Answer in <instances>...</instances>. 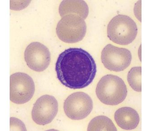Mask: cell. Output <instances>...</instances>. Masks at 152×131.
Returning a JSON list of instances; mask_svg holds the SVG:
<instances>
[{"instance_id": "1", "label": "cell", "mask_w": 152, "mask_h": 131, "mask_svg": "<svg viewBox=\"0 0 152 131\" xmlns=\"http://www.w3.org/2000/svg\"><path fill=\"white\" fill-rule=\"evenodd\" d=\"M58 80L69 88L81 89L95 77L96 66L92 55L82 48H70L59 55L55 65Z\"/></svg>"}, {"instance_id": "2", "label": "cell", "mask_w": 152, "mask_h": 131, "mask_svg": "<svg viewBox=\"0 0 152 131\" xmlns=\"http://www.w3.org/2000/svg\"><path fill=\"white\" fill-rule=\"evenodd\" d=\"M96 96L104 104L116 105L126 98L127 91L124 82L114 75L108 74L99 81L96 89Z\"/></svg>"}, {"instance_id": "3", "label": "cell", "mask_w": 152, "mask_h": 131, "mask_svg": "<svg viewBox=\"0 0 152 131\" xmlns=\"http://www.w3.org/2000/svg\"><path fill=\"white\" fill-rule=\"evenodd\" d=\"M138 29L132 18L119 15L112 18L107 27V35L113 43L120 45L131 43L137 37Z\"/></svg>"}, {"instance_id": "4", "label": "cell", "mask_w": 152, "mask_h": 131, "mask_svg": "<svg viewBox=\"0 0 152 131\" xmlns=\"http://www.w3.org/2000/svg\"><path fill=\"white\" fill-rule=\"evenodd\" d=\"M87 31L84 19L75 14L64 16L57 24L56 33L62 42L68 43H78L83 40Z\"/></svg>"}, {"instance_id": "5", "label": "cell", "mask_w": 152, "mask_h": 131, "mask_svg": "<svg viewBox=\"0 0 152 131\" xmlns=\"http://www.w3.org/2000/svg\"><path fill=\"white\" fill-rule=\"evenodd\" d=\"M35 86L32 78L25 73H16L10 76V100L23 104L33 97Z\"/></svg>"}, {"instance_id": "6", "label": "cell", "mask_w": 152, "mask_h": 131, "mask_svg": "<svg viewBox=\"0 0 152 131\" xmlns=\"http://www.w3.org/2000/svg\"><path fill=\"white\" fill-rule=\"evenodd\" d=\"M93 109L92 98L84 92H75L64 102L65 114L73 120L84 119L91 113Z\"/></svg>"}, {"instance_id": "7", "label": "cell", "mask_w": 152, "mask_h": 131, "mask_svg": "<svg viewBox=\"0 0 152 131\" xmlns=\"http://www.w3.org/2000/svg\"><path fill=\"white\" fill-rule=\"evenodd\" d=\"M101 59L108 70L120 72L126 69L131 63L132 55L129 50L112 44H108L103 49Z\"/></svg>"}, {"instance_id": "8", "label": "cell", "mask_w": 152, "mask_h": 131, "mask_svg": "<svg viewBox=\"0 0 152 131\" xmlns=\"http://www.w3.org/2000/svg\"><path fill=\"white\" fill-rule=\"evenodd\" d=\"M58 101L52 96L45 95L37 100L31 112L34 122L40 125L50 123L57 116L58 112Z\"/></svg>"}, {"instance_id": "9", "label": "cell", "mask_w": 152, "mask_h": 131, "mask_svg": "<svg viewBox=\"0 0 152 131\" xmlns=\"http://www.w3.org/2000/svg\"><path fill=\"white\" fill-rule=\"evenodd\" d=\"M24 59L30 68L36 72H42L50 65V52L44 45L39 42H33L26 48Z\"/></svg>"}, {"instance_id": "10", "label": "cell", "mask_w": 152, "mask_h": 131, "mask_svg": "<svg viewBox=\"0 0 152 131\" xmlns=\"http://www.w3.org/2000/svg\"><path fill=\"white\" fill-rule=\"evenodd\" d=\"M115 119L118 126L124 130L135 129L140 122L139 115L136 110L131 107L118 109L115 113Z\"/></svg>"}, {"instance_id": "11", "label": "cell", "mask_w": 152, "mask_h": 131, "mask_svg": "<svg viewBox=\"0 0 152 131\" xmlns=\"http://www.w3.org/2000/svg\"><path fill=\"white\" fill-rule=\"evenodd\" d=\"M61 16L69 14H75L85 20L89 13L88 6L83 1H63L59 7Z\"/></svg>"}, {"instance_id": "12", "label": "cell", "mask_w": 152, "mask_h": 131, "mask_svg": "<svg viewBox=\"0 0 152 131\" xmlns=\"http://www.w3.org/2000/svg\"><path fill=\"white\" fill-rule=\"evenodd\" d=\"M117 131L112 120L104 116H98L93 118L88 125V131Z\"/></svg>"}, {"instance_id": "13", "label": "cell", "mask_w": 152, "mask_h": 131, "mask_svg": "<svg viewBox=\"0 0 152 131\" xmlns=\"http://www.w3.org/2000/svg\"><path fill=\"white\" fill-rule=\"evenodd\" d=\"M127 81L130 87L137 92L141 91V67L132 68L128 72Z\"/></svg>"}, {"instance_id": "14", "label": "cell", "mask_w": 152, "mask_h": 131, "mask_svg": "<svg viewBox=\"0 0 152 131\" xmlns=\"http://www.w3.org/2000/svg\"><path fill=\"white\" fill-rule=\"evenodd\" d=\"M134 12L135 16L138 20L141 22V1H139L135 4L134 8Z\"/></svg>"}, {"instance_id": "15", "label": "cell", "mask_w": 152, "mask_h": 131, "mask_svg": "<svg viewBox=\"0 0 152 131\" xmlns=\"http://www.w3.org/2000/svg\"><path fill=\"white\" fill-rule=\"evenodd\" d=\"M138 55L140 61H141V45H140V48H139Z\"/></svg>"}]
</instances>
